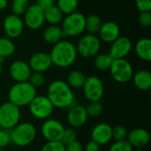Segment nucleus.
Wrapping results in <instances>:
<instances>
[{"label": "nucleus", "instance_id": "nucleus-1", "mask_svg": "<svg viewBox=\"0 0 151 151\" xmlns=\"http://www.w3.org/2000/svg\"><path fill=\"white\" fill-rule=\"evenodd\" d=\"M47 97L54 108L66 109L73 105L74 94L73 88L69 87L66 81L56 80L52 81L47 90Z\"/></svg>", "mask_w": 151, "mask_h": 151}, {"label": "nucleus", "instance_id": "nucleus-2", "mask_svg": "<svg viewBox=\"0 0 151 151\" xmlns=\"http://www.w3.org/2000/svg\"><path fill=\"white\" fill-rule=\"evenodd\" d=\"M76 46L69 41L61 40L55 43L50 53L52 64L60 68L71 66L77 58Z\"/></svg>", "mask_w": 151, "mask_h": 151}, {"label": "nucleus", "instance_id": "nucleus-3", "mask_svg": "<svg viewBox=\"0 0 151 151\" xmlns=\"http://www.w3.org/2000/svg\"><path fill=\"white\" fill-rule=\"evenodd\" d=\"M36 95V88L28 81L16 82L9 89L8 99L9 102L20 108L28 106Z\"/></svg>", "mask_w": 151, "mask_h": 151}, {"label": "nucleus", "instance_id": "nucleus-4", "mask_svg": "<svg viewBox=\"0 0 151 151\" xmlns=\"http://www.w3.org/2000/svg\"><path fill=\"white\" fill-rule=\"evenodd\" d=\"M36 127L30 122H22L15 126L10 132L11 142L17 147L30 145L36 137Z\"/></svg>", "mask_w": 151, "mask_h": 151}, {"label": "nucleus", "instance_id": "nucleus-5", "mask_svg": "<svg viewBox=\"0 0 151 151\" xmlns=\"http://www.w3.org/2000/svg\"><path fill=\"white\" fill-rule=\"evenodd\" d=\"M86 17L81 12H72L62 19L61 28L65 36L75 37L85 31Z\"/></svg>", "mask_w": 151, "mask_h": 151}, {"label": "nucleus", "instance_id": "nucleus-6", "mask_svg": "<svg viewBox=\"0 0 151 151\" xmlns=\"http://www.w3.org/2000/svg\"><path fill=\"white\" fill-rule=\"evenodd\" d=\"M21 112L19 107L11 102L0 105V127L4 130H12L19 123Z\"/></svg>", "mask_w": 151, "mask_h": 151}, {"label": "nucleus", "instance_id": "nucleus-7", "mask_svg": "<svg viewBox=\"0 0 151 151\" xmlns=\"http://www.w3.org/2000/svg\"><path fill=\"white\" fill-rule=\"evenodd\" d=\"M29 112L31 115L37 119H49L53 111L54 106L47 97V96H35V98L28 104Z\"/></svg>", "mask_w": 151, "mask_h": 151}, {"label": "nucleus", "instance_id": "nucleus-8", "mask_svg": "<svg viewBox=\"0 0 151 151\" xmlns=\"http://www.w3.org/2000/svg\"><path fill=\"white\" fill-rule=\"evenodd\" d=\"M109 70L112 79L119 83L128 82L134 74L133 66L126 58L113 59Z\"/></svg>", "mask_w": 151, "mask_h": 151}, {"label": "nucleus", "instance_id": "nucleus-9", "mask_svg": "<svg viewBox=\"0 0 151 151\" xmlns=\"http://www.w3.org/2000/svg\"><path fill=\"white\" fill-rule=\"evenodd\" d=\"M101 49V40L96 35L88 34L82 36L76 46L77 53L84 58H93Z\"/></svg>", "mask_w": 151, "mask_h": 151}, {"label": "nucleus", "instance_id": "nucleus-10", "mask_svg": "<svg viewBox=\"0 0 151 151\" xmlns=\"http://www.w3.org/2000/svg\"><path fill=\"white\" fill-rule=\"evenodd\" d=\"M82 88L84 96L88 102H99L104 95V83L96 76L86 78Z\"/></svg>", "mask_w": 151, "mask_h": 151}, {"label": "nucleus", "instance_id": "nucleus-11", "mask_svg": "<svg viewBox=\"0 0 151 151\" xmlns=\"http://www.w3.org/2000/svg\"><path fill=\"white\" fill-rule=\"evenodd\" d=\"M65 128L59 120L49 118L44 119L41 127V134L47 142H58L61 141Z\"/></svg>", "mask_w": 151, "mask_h": 151}, {"label": "nucleus", "instance_id": "nucleus-12", "mask_svg": "<svg viewBox=\"0 0 151 151\" xmlns=\"http://www.w3.org/2000/svg\"><path fill=\"white\" fill-rule=\"evenodd\" d=\"M23 15L24 24L32 30L39 29L45 22L44 11L35 4H30Z\"/></svg>", "mask_w": 151, "mask_h": 151}, {"label": "nucleus", "instance_id": "nucleus-13", "mask_svg": "<svg viewBox=\"0 0 151 151\" xmlns=\"http://www.w3.org/2000/svg\"><path fill=\"white\" fill-rule=\"evenodd\" d=\"M3 28L4 34L10 39L18 38L21 35L24 29V22L20 16L10 14L4 19Z\"/></svg>", "mask_w": 151, "mask_h": 151}, {"label": "nucleus", "instance_id": "nucleus-14", "mask_svg": "<svg viewBox=\"0 0 151 151\" xmlns=\"http://www.w3.org/2000/svg\"><path fill=\"white\" fill-rule=\"evenodd\" d=\"M132 41L126 36H119L114 42H111L110 55L113 59L126 58L132 50Z\"/></svg>", "mask_w": 151, "mask_h": 151}, {"label": "nucleus", "instance_id": "nucleus-15", "mask_svg": "<svg viewBox=\"0 0 151 151\" xmlns=\"http://www.w3.org/2000/svg\"><path fill=\"white\" fill-rule=\"evenodd\" d=\"M88 116L86 109L82 105H72L67 112V122L73 128L83 127L88 121Z\"/></svg>", "mask_w": 151, "mask_h": 151}, {"label": "nucleus", "instance_id": "nucleus-16", "mask_svg": "<svg viewBox=\"0 0 151 151\" xmlns=\"http://www.w3.org/2000/svg\"><path fill=\"white\" fill-rule=\"evenodd\" d=\"M91 140L100 146L108 144L112 140V127L107 123H99L91 131Z\"/></svg>", "mask_w": 151, "mask_h": 151}, {"label": "nucleus", "instance_id": "nucleus-17", "mask_svg": "<svg viewBox=\"0 0 151 151\" xmlns=\"http://www.w3.org/2000/svg\"><path fill=\"white\" fill-rule=\"evenodd\" d=\"M9 73L12 80L16 82H24L28 81L32 70L27 62L23 60H16L11 65Z\"/></svg>", "mask_w": 151, "mask_h": 151}, {"label": "nucleus", "instance_id": "nucleus-18", "mask_svg": "<svg viewBox=\"0 0 151 151\" xmlns=\"http://www.w3.org/2000/svg\"><path fill=\"white\" fill-rule=\"evenodd\" d=\"M127 141L133 148L142 149L149 144L150 141V135L146 129L138 127L131 130L127 134Z\"/></svg>", "mask_w": 151, "mask_h": 151}, {"label": "nucleus", "instance_id": "nucleus-19", "mask_svg": "<svg viewBox=\"0 0 151 151\" xmlns=\"http://www.w3.org/2000/svg\"><path fill=\"white\" fill-rule=\"evenodd\" d=\"M28 65L33 72L44 73L50 69L52 61L50 54L45 52H36L30 58Z\"/></svg>", "mask_w": 151, "mask_h": 151}, {"label": "nucleus", "instance_id": "nucleus-20", "mask_svg": "<svg viewBox=\"0 0 151 151\" xmlns=\"http://www.w3.org/2000/svg\"><path fill=\"white\" fill-rule=\"evenodd\" d=\"M99 39L106 43H111L120 35V29L118 24L113 21L103 23L99 32Z\"/></svg>", "mask_w": 151, "mask_h": 151}, {"label": "nucleus", "instance_id": "nucleus-21", "mask_svg": "<svg viewBox=\"0 0 151 151\" xmlns=\"http://www.w3.org/2000/svg\"><path fill=\"white\" fill-rule=\"evenodd\" d=\"M134 86L142 91H149L151 88V73L147 70H140L133 74Z\"/></svg>", "mask_w": 151, "mask_h": 151}, {"label": "nucleus", "instance_id": "nucleus-22", "mask_svg": "<svg viewBox=\"0 0 151 151\" xmlns=\"http://www.w3.org/2000/svg\"><path fill=\"white\" fill-rule=\"evenodd\" d=\"M134 51L137 57L146 62L151 60V40L150 38H142L140 39L135 46Z\"/></svg>", "mask_w": 151, "mask_h": 151}, {"label": "nucleus", "instance_id": "nucleus-23", "mask_svg": "<svg viewBox=\"0 0 151 151\" xmlns=\"http://www.w3.org/2000/svg\"><path fill=\"white\" fill-rule=\"evenodd\" d=\"M43 39L46 42L50 44H55L63 39L64 33L61 27L58 25H50L43 31Z\"/></svg>", "mask_w": 151, "mask_h": 151}, {"label": "nucleus", "instance_id": "nucleus-24", "mask_svg": "<svg viewBox=\"0 0 151 151\" xmlns=\"http://www.w3.org/2000/svg\"><path fill=\"white\" fill-rule=\"evenodd\" d=\"M103 25L102 19L96 14H90L85 19V30L91 35L98 34Z\"/></svg>", "mask_w": 151, "mask_h": 151}, {"label": "nucleus", "instance_id": "nucleus-25", "mask_svg": "<svg viewBox=\"0 0 151 151\" xmlns=\"http://www.w3.org/2000/svg\"><path fill=\"white\" fill-rule=\"evenodd\" d=\"M63 13L57 5H52L44 10V19L50 25H58L63 19Z\"/></svg>", "mask_w": 151, "mask_h": 151}, {"label": "nucleus", "instance_id": "nucleus-26", "mask_svg": "<svg viewBox=\"0 0 151 151\" xmlns=\"http://www.w3.org/2000/svg\"><path fill=\"white\" fill-rule=\"evenodd\" d=\"M86 78L87 77L82 72L74 70L68 73L66 83L71 88H81L83 87Z\"/></svg>", "mask_w": 151, "mask_h": 151}, {"label": "nucleus", "instance_id": "nucleus-27", "mask_svg": "<svg viewBox=\"0 0 151 151\" xmlns=\"http://www.w3.org/2000/svg\"><path fill=\"white\" fill-rule=\"evenodd\" d=\"M113 58L110 54L96 55L94 58V65L99 71H107L112 64Z\"/></svg>", "mask_w": 151, "mask_h": 151}, {"label": "nucleus", "instance_id": "nucleus-28", "mask_svg": "<svg viewBox=\"0 0 151 151\" xmlns=\"http://www.w3.org/2000/svg\"><path fill=\"white\" fill-rule=\"evenodd\" d=\"M15 52V45L13 42L8 37L0 38V56L7 58Z\"/></svg>", "mask_w": 151, "mask_h": 151}, {"label": "nucleus", "instance_id": "nucleus-29", "mask_svg": "<svg viewBox=\"0 0 151 151\" xmlns=\"http://www.w3.org/2000/svg\"><path fill=\"white\" fill-rule=\"evenodd\" d=\"M79 0H57V6L63 14L74 12L78 7Z\"/></svg>", "mask_w": 151, "mask_h": 151}, {"label": "nucleus", "instance_id": "nucleus-30", "mask_svg": "<svg viewBox=\"0 0 151 151\" xmlns=\"http://www.w3.org/2000/svg\"><path fill=\"white\" fill-rule=\"evenodd\" d=\"M30 5L29 0H12V14L21 16L27 10Z\"/></svg>", "mask_w": 151, "mask_h": 151}, {"label": "nucleus", "instance_id": "nucleus-31", "mask_svg": "<svg viewBox=\"0 0 151 151\" xmlns=\"http://www.w3.org/2000/svg\"><path fill=\"white\" fill-rule=\"evenodd\" d=\"M85 109L88 116L90 118H97L104 111V107L99 102H89Z\"/></svg>", "mask_w": 151, "mask_h": 151}, {"label": "nucleus", "instance_id": "nucleus-32", "mask_svg": "<svg viewBox=\"0 0 151 151\" xmlns=\"http://www.w3.org/2000/svg\"><path fill=\"white\" fill-rule=\"evenodd\" d=\"M33 87H35V88H41L45 84L46 79L44 77V75L42 74V73H37V72H33L31 73L29 79L27 81Z\"/></svg>", "mask_w": 151, "mask_h": 151}, {"label": "nucleus", "instance_id": "nucleus-33", "mask_svg": "<svg viewBox=\"0 0 151 151\" xmlns=\"http://www.w3.org/2000/svg\"><path fill=\"white\" fill-rule=\"evenodd\" d=\"M134 148L131 144L126 140L122 141H115L113 144L110 147L109 151H133Z\"/></svg>", "mask_w": 151, "mask_h": 151}, {"label": "nucleus", "instance_id": "nucleus-34", "mask_svg": "<svg viewBox=\"0 0 151 151\" xmlns=\"http://www.w3.org/2000/svg\"><path fill=\"white\" fill-rule=\"evenodd\" d=\"M40 151H65V146L60 142H47L44 143Z\"/></svg>", "mask_w": 151, "mask_h": 151}, {"label": "nucleus", "instance_id": "nucleus-35", "mask_svg": "<svg viewBox=\"0 0 151 151\" xmlns=\"http://www.w3.org/2000/svg\"><path fill=\"white\" fill-rule=\"evenodd\" d=\"M127 130L123 126H116L112 127V139L115 141H122L126 140L127 136Z\"/></svg>", "mask_w": 151, "mask_h": 151}, {"label": "nucleus", "instance_id": "nucleus-36", "mask_svg": "<svg viewBox=\"0 0 151 151\" xmlns=\"http://www.w3.org/2000/svg\"><path fill=\"white\" fill-rule=\"evenodd\" d=\"M75 140H77V134L73 130V128H65V131L63 133L60 142L64 145H66Z\"/></svg>", "mask_w": 151, "mask_h": 151}, {"label": "nucleus", "instance_id": "nucleus-37", "mask_svg": "<svg viewBox=\"0 0 151 151\" xmlns=\"http://www.w3.org/2000/svg\"><path fill=\"white\" fill-rule=\"evenodd\" d=\"M11 136L10 133L7 130L0 129V149H4L7 147L11 143Z\"/></svg>", "mask_w": 151, "mask_h": 151}, {"label": "nucleus", "instance_id": "nucleus-38", "mask_svg": "<svg viewBox=\"0 0 151 151\" xmlns=\"http://www.w3.org/2000/svg\"><path fill=\"white\" fill-rule=\"evenodd\" d=\"M139 22L144 27L151 26V12H141L139 15Z\"/></svg>", "mask_w": 151, "mask_h": 151}, {"label": "nucleus", "instance_id": "nucleus-39", "mask_svg": "<svg viewBox=\"0 0 151 151\" xmlns=\"http://www.w3.org/2000/svg\"><path fill=\"white\" fill-rule=\"evenodd\" d=\"M135 5L140 12H151V0H135Z\"/></svg>", "mask_w": 151, "mask_h": 151}, {"label": "nucleus", "instance_id": "nucleus-40", "mask_svg": "<svg viewBox=\"0 0 151 151\" xmlns=\"http://www.w3.org/2000/svg\"><path fill=\"white\" fill-rule=\"evenodd\" d=\"M65 146V151H83L82 144L77 140H75Z\"/></svg>", "mask_w": 151, "mask_h": 151}, {"label": "nucleus", "instance_id": "nucleus-41", "mask_svg": "<svg viewBox=\"0 0 151 151\" xmlns=\"http://www.w3.org/2000/svg\"><path fill=\"white\" fill-rule=\"evenodd\" d=\"M56 0H36L35 4H37L39 7H41L43 11L46 10L47 8L55 5Z\"/></svg>", "mask_w": 151, "mask_h": 151}, {"label": "nucleus", "instance_id": "nucleus-42", "mask_svg": "<svg viewBox=\"0 0 151 151\" xmlns=\"http://www.w3.org/2000/svg\"><path fill=\"white\" fill-rule=\"evenodd\" d=\"M100 150V145L97 144L96 142L94 141H89L88 142L84 148H83V151H99Z\"/></svg>", "mask_w": 151, "mask_h": 151}, {"label": "nucleus", "instance_id": "nucleus-43", "mask_svg": "<svg viewBox=\"0 0 151 151\" xmlns=\"http://www.w3.org/2000/svg\"><path fill=\"white\" fill-rule=\"evenodd\" d=\"M9 4V0H0V10H4Z\"/></svg>", "mask_w": 151, "mask_h": 151}, {"label": "nucleus", "instance_id": "nucleus-44", "mask_svg": "<svg viewBox=\"0 0 151 151\" xmlns=\"http://www.w3.org/2000/svg\"><path fill=\"white\" fill-rule=\"evenodd\" d=\"M4 59H5V58H4V57L0 56V63H1V64H3V63L4 62Z\"/></svg>", "mask_w": 151, "mask_h": 151}, {"label": "nucleus", "instance_id": "nucleus-45", "mask_svg": "<svg viewBox=\"0 0 151 151\" xmlns=\"http://www.w3.org/2000/svg\"><path fill=\"white\" fill-rule=\"evenodd\" d=\"M2 71H3V64L0 63V75H1V73H2Z\"/></svg>", "mask_w": 151, "mask_h": 151}, {"label": "nucleus", "instance_id": "nucleus-46", "mask_svg": "<svg viewBox=\"0 0 151 151\" xmlns=\"http://www.w3.org/2000/svg\"><path fill=\"white\" fill-rule=\"evenodd\" d=\"M133 151H143L142 149H135V150H134Z\"/></svg>", "mask_w": 151, "mask_h": 151}, {"label": "nucleus", "instance_id": "nucleus-47", "mask_svg": "<svg viewBox=\"0 0 151 151\" xmlns=\"http://www.w3.org/2000/svg\"><path fill=\"white\" fill-rule=\"evenodd\" d=\"M0 151H4V150L3 149H0Z\"/></svg>", "mask_w": 151, "mask_h": 151}]
</instances>
